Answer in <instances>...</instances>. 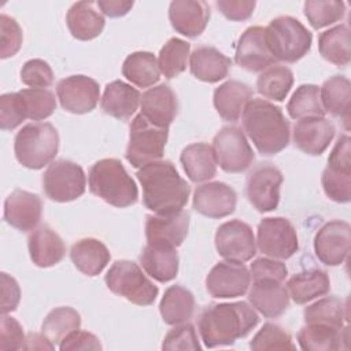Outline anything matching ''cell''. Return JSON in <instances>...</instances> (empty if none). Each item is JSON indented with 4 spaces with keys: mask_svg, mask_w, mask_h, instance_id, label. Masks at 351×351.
Returning a JSON list of instances; mask_svg holds the SVG:
<instances>
[{
    "mask_svg": "<svg viewBox=\"0 0 351 351\" xmlns=\"http://www.w3.org/2000/svg\"><path fill=\"white\" fill-rule=\"evenodd\" d=\"M259 322L255 308L245 302L211 303L197 318V329L207 348L232 346Z\"/></svg>",
    "mask_w": 351,
    "mask_h": 351,
    "instance_id": "1",
    "label": "cell"
},
{
    "mask_svg": "<svg viewBox=\"0 0 351 351\" xmlns=\"http://www.w3.org/2000/svg\"><path fill=\"white\" fill-rule=\"evenodd\" d=\"M143 188V203L155 214L181 211L188 203L191 186L170 160H155L136 173Z\"/></svg>",
    "mask_w": 351,
    "mask_h": 351,
    "instance_id": "2",
    "label": "cell"
},
{
    "mask_svg": "<svg viewBox=\"0 0 351 351\" xmlns=\"http://www.w3.org/2000/svg\"><path fill=\"white\" fill-rule=\"evenodd\" d=\"M243 129L259 154L270 156L289 144V121L282 110L263 99H251L241 114Z\"/></svg>",
    "mask_w": 351,
    "mask_h": 351,
    "instance_id": "3",
    "label": "cell"
},
{
    "mask_svg": "<svg viewBox=\"0 0 351 351\" xmlns=\"http://www.w3.org/2000/svg\"><path fill=\"white\" fill-rule=\"evenodd\" d=\"M89 191L114 207H129L138 200V189L122 162L115 158L100 159L89 169Z\"/></svg>",
    "mask_w": 351,
    "mask_h": 351,
    "instance_id": "4",
    "label": "cell"
},
{
    "mask_svg": "<svg viewBox=\"0 0 351 351\" xmlns=\"http://www.w3.org/2000/svg\"><path fill=\"white\" fill-rule=\"evenodd\" d=\"M59 149V134L48 122L25 125L14 138L16 160L32 170L43 169L52 163Z\"/></svg>",
    "mask_w": 351,
    "mask_h": 351,
    "instance_id": "5",
    "label": "cell"
},
{
    "mask_svg": "<svg viewBox=\"0 0 351 351\" xmlns=\"http://www.w3.org/2000/svg\"><path fill=\"white\" fill-rule=\"evenodd\" d=\"M267 47L276 60L295 63L311 48L313 34L293 16H277L265 27Z\"/></svg>",
    "mask_w": 351,
    "mask_h": 351,
    "instance_id": "6",
    "label": "cell"
},
{
    "mask_svg": "<svg viewBox=\"0 0 351 351\" xmlns=\"http://www.w3.org/2000/svg\"><path fill=\"white\" fill-rule=\"evenodd\" d=\"M107 288L118 296L137 306H149L155 302L159 289L132 261H115L104 277Z\"/></svg>",
    "mask_w": 351,
    "mask_h": 351,
    "instance_id": "7",
    "label": "cell"
},
{
    "mask_svg": "<svg viewBox=\"0 0 351 351\" xmlns=\"http://www.w3.org/2000/svg\"><path fill=\"white\" fill-rule=\"evenodd\" d=\"M169 137V129L149 123L141 114H137L130 122L129 143L125 158L136 169L151 162L160 160Z\"/></svg>",
    "mask_w": 351,
    "mask_h": 351,
    "instance_id": "8",
    "label": "cell"
},
{
    "mask_svg": "<svg viewBox=\"0 0 351 351\" xmlns=\"http://www.w3.org/2000/svg\"><path fill=\"white\" fill-rule=\"evenodd\" d=\"M86 188L82 167L71 160L59 159L48 165L43 176V189L48 199L66 203L78 199Z\"/></svg>",
    "mask_w": 351,
    "mask_h": 351,
    "instance_id": "9",
    "label": "cell"
},
{
    "mask_svg": "<svg viewBox=\"0 0 351 351\" xmlns=\"http://www.w3.org/2000/svg\"><path fill=\"white\" fill-rule=\"evenodd\" d=\"M217 163L226 173H243L254 162V151L239 126H223L213 140Z\"/></svg>",
    "mask_w": 351,
    "mask_h": 351,
    "instance_id": "10",
    "label": "cell"
},
{
    "mask_svg": "<svg viewBox=\"0 0 351 351\" xmlns=\"http://www.w3.org/2000/svg\"><path fill=\"white\" fill-rule=\"evenodd\" d=\"M256 245L266 256L288 259L299 250L296 229L287 218H263L256 229Z\"/></svg>",
    "mask_w": 351,
    "mask_h": 351,
    "instance_id": "11",
    "label": "cell"
},
{
    "mask_svg": "<svg viewBox=\"0 0 351 351\" xmlns=\"http://www.w3.org/2000/svg\"><path fill=\"white\" fill-rule=\"evenodd\" d=\"M282 180V173L274 165H256L245 180V193L254 208L259 213L276 210L280 203V186Z\"/></svg>",
    "mask_w": 351,
    "mask_h": 351,
    "instance_id": "12",
    "label": "cell"
},
{
    "mask_svg": "<svg viewBox=\"0 0 351 351\" xmlns=\"http://www.w3.org/2000/svg\"><path fill=\"white\" fill-rule=\"evenodd\" d=\"M215 248L229 262L244 263L256 254V241L251 226L240 219H232L219 225L215 233Z\"/></svg>",
    "mask_w": 351,
    "mask_h": 351,
    "instance_id": "13",
    "label": "cell"
},
{
    "mask_svg": "<svg viewBox=\"0 0 351 351\" xmlns=\"http://www.w3.org/2000/svg\"><path fill=\"white\" fill-rule=\"evenodd\" d=\"M350 247L351 226L346 221H329L315 233L314 252L326 266L341 265L348 256Z\"/></svg>",
    "mask_w": 351,
    "mask_h": 351,
    "instance_id": "14",
    "label": "cell"
},
{
    "mask_svg": "<svg viewBox=\"0 0 351 351\" xmlns=\"http://www.w3.org/2000/svg\"><path fill=\"white\" fill-rule=\"evenodd\" d=\"M56 96L63 110L73 114H86L97 106L100 86L88 75H70L58 82Z\"/></svg>",
    "mask_w": 351,
    "mask_h": 351,
    "instance_id": "15",
    "label": "cell"
},
{
    "mask_svg": "<svg viewBox=\"0 0 351 351\" xmlns=\"http://www.w3.org/2000/svg\"><path fill=\"white\" fill-rule=\"evenodd\" d=\"M251 285V273L243 263L218 262L206 277L207 292L217 299L243 296Z\"/></svg>",
    "mask_w": 351,
    "mask_h": 351,
    "instance_id": "16",
    "label": "cell"
},
{
    "mask_svg": "<svg viewBox=\"0 0 351 351\" xmlns=\"http://www.w3.org/2000/svg\"><path fill=\"white\" fill-rule=\"evenodd\" d=\"M189 213L181 210L173 214H155L145 218V239L149 245L177 248L189 230Z\"/></svg>",
    "mask_w": 351,
    "mask_h": 351,
    "instance_id": "17",
    "label": "cell"
},
{
    "mask_svg": "<svg viewBox=\"0 0 351 351\" xmlns=\"http://www.w3.org/2000/svg\"><path fill=\"white\" fill-rule=\"evenodd\" d=\"M234 62L251 73L263 71L274 64L276 59L267 47L265 27L251 26L244 30L236 45Z\"/></svg>",
    "mask_w": 351,
    "mask_h": 351,
    "instance_id": "18",
    "label": "cell"
},
{
    "mask_svg": "<svg viewBox=\"0 0 351 351\" xmlns=\"http://www.w3.org/2000/svg\"><path fill=\"white\" fill-rule=\"evenodd\" d=\"M237 195L225 182L213 181L199 185L193 192V208L208 218H223L234 213Z\"/></svg>",
    "mask_w": 351,
    "mask_h": 351,
    "instance_id": "19",
    "label": "cell"
},
{
    "mask_svg": "<svg viewBox=\"0 0 351 351\" xmlns=\"http://www.w3.org/2000/svg\"><path fill=\"white\" fill-rule=\"evenodd\" d=\"M43 203L38 195L15 189L4 202V221L19 232H33L41 221Z\"/></svg>",
    "mask_w": 351,
    "mask_h": 351,
    "instance_id": "20",
    "label": "cell"
},
{
    "mask_svg": "<svg viewBox=\"0 0 351 351\" xmlns=\"http://www.w3.org/2000/svg\"><path fill=\"white\" fill-rule=\"evenodd\" d=\"M336 133L335 125L325 117L299 119L292 132L293 144L302 152L319 156L329 147Z\"/></svg>",
    "mask_w": 351,
    "mask_h": 351,
    "instance_id": "21",
    "label": "cell"
},
{
    "mask_svg": "<svg viewBox=\"0 0 351 351\" xmlns=\"http://www.w3.org/2000/svg\"><path fill=\"white\" fill-rule=\"evenodd\" d=\"M173 29L189 38L200 36L210 19V7L202 0H174L169 5Z\"/></svg>",
    "mask_w": 351,
    "mask_h": 351,
    "instance_id": "22",
    "label": "cell"
},
{
    "mask_svg": "<svg viewBox=\"0 0 351 351\" xmlns=\"http://www.w3.org/2000/svg\"><path fill=\"white\" fill-rule=\"evenodd\" d=\"M141 115L152 125L169 129L178 112V101L173 89L159 84L147 89L140 99Z\"/></svg>",
    "mask_w": 351,
    "mask_h": 351,
    "instance_id": "23",
    "label": "cell"
},
{
    "mask_svg": "<svg viewBox=\"0 0 351 351\" xmlns=\"http://www.w3.org/2000/svg\"><path fill=\"white\" fill-rule=\"evenodd\" d=\"M251 306L266 318H277L289 306V293L282 281L271 278L254 280L248 292Z\"/></svg>",
    "mask_w": 351,
    "mask_h": 351,
    "instance_id": "24",
    "label": "cell"
},
{
    "mask_svg": "<svg viewBox=\"0 0 351 351\" xmlns=\"http://www.w3.org/2000/svg\"><path fill=\"white\" fill-rule=\"evenodd\" d=\"M30 259L38 267H49L59 263L66 255L62 237L48 225L36 228L27 239Z\"/></svg>",
    "mask_w": 351,
    "mask_h": 351,
    "instance_id": "25",
    "label": "cell"
},
{
    "mask_svg": "<svg viewBox=\"0 0 351 351\" xmlns=\"http://www.w3.org/2000/svg\"><path fill=\"white\" fill-rule=\"evenodd\" d=\"M252 89L237 80H228L221 84L213 95V103L223 121L236 122L241 117L245 104L254 99Z\"/></svg>",
    "mask_w": 351,
    "mask_h": 351,
    "instance_id": "26",
    "label": "cell"
},
{
    "mask_svg": "<svg viewBox=\"0 0 351 351\" xmlns=\"http://www.w3.org/2000/svg\"><path fill=\"white\" fill-rule=\"evenodd\" d=\"M140 99L141 95L136 88L121 80H115L106 85L100 99V107L104 114L126 121L136 112Z\"/></svg>",
    "mask_w": 351,
    "mask_h": 351,
    "instance_id": "27",
    "label": "cell"
},
{
    "mask_svg": "<svg viewBox=\"0 0 351 351\" xmlns=\"http://www.w3.org/2000/svg\"><path fill=\"white\" fill-rule=\"evenodd\" d=\"M232 66L230 58L214 47H197L189 55L191 73L200 81L214 84L223 80Z\"/></svg>",
    "mask_w": 351,
    "mask_h": 351,
    "instance_id": "28",
    "label": "cell"
},
{
    "mask_svg": "<svg viewBox=\"0 0 351 351\" xmlns=\"http://www.w3.org/2000/svg\"><path fill=\"white\" fill-rule=\"evenodd\" d=\"M66 23L74 38L88 41L100 36L106 19L103 14L96 10V3L77 1L69 8Z\"/></svg>",
    "mask_w": 351,
    "mask_h": 351,
    "instance_id": "29",
    "label": "cell"
},
{
    "mask_svg": "<svg viewBox=\"0 0 351 351\" xmlns=\"http://www.w3.org/2000/svg\"><path fill=\"white\" fill-rule=\"evenodd\" d=\"M140 265L151 278L167 282L177 277L180 258L173 247L147 244L140 255Z\"/></svg>",
    "mask_w": 351,
    "mask_h": 351,
    "instance_id": "30",
    "label": "cell"
},
{
    "mask_svg": "<svg viewBox=\"0 0 351 351\" xmlns=\"http://www.w3.org/2000/svg\"><path fill=\"white\" fill-rule=\"evenodd\" d=\"M184 171L192 182L211 180L217 174V158L213 145L193 143L186 145L180 156Z\"/></svg>",
    "mask_w": 351,
    "mask_h": 351,
    "instance_id": "31",
    "label": "cell"
},
{
    "mask_svg": "<svg viewBox=\"0 0 351 351\" xmlns=\"http://www.w3.org/2000/svg\"><path fill=\"white\" fill-rule=\"evenodd\" d=\"M70 258L81 273L95 277L103 271L110 262L111 255L108 248L100 240L85 237L71 245Z\"/></svg>",
    "mask_w": 351,
    "mask_h": 351,
    "instance_id": "32",
    "label": "cell"
},
{
    "mask_svg": "<svg viewBox=\"0 0 351 351\" xmlns=\"http://www.w3.org/2000/svg\"><path fill=\"white\" fill-rule=\"evenodd\" d=\"M287 289L295 303L304 304L326 295L330 291V280L326 271L308 269L293 274L287 282Z\"/></svg>",
    "mask_w": 351,
    "mask_h": 351,
    "instance_id": "33",
    "label": "cell"
},
{
    "mask_svg": "<svg viewBox=\"0 0 351 351\" xmlns=\"http://www.w3.org/2000/svg\"><path fill=\"white\" fill-rule=\"evenodd\" d=\"M195 306V298L189 289L181 285H171L165 291L159 303V311L165 324L178 325L192 318Z\"/></svg>",
    "mask_w": 351,
    "mask_h": 351,
    "instance_id": "34",
    "label": "cell"
},
{
    "mask_svg": "<svg viewBox=\"0 0 351 351\" xmlns=\"http://www.w3.org/2000/svg\"><path fill=\"white\" fill-rule=\"evenodd\" d=\"M347 329H335L321 324H307L296 335L298 343L304 351H336L347 341Z\"/></svg>",
    "mask_w": 351,
    "mask_h": 351,
    "instance_id": "35",
    "label": "cell"
},
{
    "mask_svg": "<svg viewBox=\"0 0 351 351\" xmlns=\"http://www.w3.org/2000/svg\"><path fill=\"white\" fill-rule=\"evenodd\" d=\"M321 104L325 112L333 117H340L346 122L348 129L350 121V99H351V84L344 75H333L326 80L319 88Z\"/></svg>",
    "mask_w": 351,
    "mask_h": 351,
    "instance_id": "36",
    "label": "cell"
},
{
    "mask_svg": "<svg viewBox=\"0 0 351 351\" xmlns=\"http://www.w3.org/2000/svg\"><path fill=\"white\" fill-rule=\"evenodd\" d=\"M318 51L321 56L335 66H347L351 60L350 29L347 25H336L318 37Z\"/></svg>",
    "mask_w": 351,
    "mask_h": 351,
    "instance_id": "37",
    "label": "cell"
},
{
    "mask_svg": "<svg viewBox=\"0 0 351 351\" xmlns=\"http://www.w3.org/2000/svg\"><path fill=\"white\" fill-rule=\"evenodd\" d=\"M122 75L138 88L152 86L160 78L158 59L152 52H133L123 60Z\"/></svg>",
    "mask_w": 351,
    "mask_h": 351,
    "instance_id": "38",
    "label": "cell"
},
{
    "mask_svg": "<svg viewBox=\"0 0 351 351\" xmlns=\"http://www.w3.org/2000/svg\"><path fill=\"white\" fill-rule=\"evenodd\" d=\"M293 85V74L291 69L281 64H273L261 71L256 80V90L265 99L282 101L288 96Z\"/></svg>",
    "mask_w": 351,
    "mask_h": 351,
    "instance_id": "39",
    "label": "cell"
},
{
    "mask_svg": "<svg viewBox=\"0 0 351 351\" xmlns=\"http://www.w3.org/2000/svg\"><path fill=\"white\" fill-rule=\"evenodd\" d=\"M306 324H321L335 329H343L347 319L346 306L336 296H326L308 304L303 310Z\"/></svg>",
    "mask_w": 351,
    "mask_h": 351,
    "instance_id": "40",
    "label": "cell"
},
{
    "mask_svg": "<svg viewBox=\"0 0 351 351\" xmlns=\"http://www.w3.org/2000/svg\"><path fill=\"white\" fill-rule=\"evenodd\" d=\"M81 315L77 310L69 306H62L51 310L43 321L41 332L55 344L60 343L69 333L80 329Z\"/></svg>",
    "mask_w": 351,
    "mask_h": 351,
    "instance_id": "41",
    "label": "cell"
},
{
    "mask_svg": "<svg viewBox=\"0 0 351 351\" xmlns=\"http://www.w3.org/2000/svg\"><path fill=\"white\" fill-rule=\"evenodd\" d=\"M288 115L292 119L310 117H324L325 111L321 104L319 88L314 84H303L296 88L287 104Z\"/></svg>",
    "mask_w": 351,
    "mask_h": 351,
    "instance_id": "42",
    "label": "cell"
},
{
    "mask_svg": "<svg viewBox=\"0 0 351 351\" xmlns=\"http://www.w3.org/2000/svg\"><path fill=\"white\" fill-rule=\"evenodd\" d=\"M189 51V43L178 37H171L159 51L158 64L160 74H163L167 80L180 75L186 69Z\"/></svg>",
    "mask_w": 351,
    "mask_h": 351,
    "instance_id": "43",
    "label": "cell"
},
{
    "mask_svg": "<svg viewBox=\"0 0 351 351\" xmlns=\"http://www.w3.org/2000/svg\"><path fill=\"white\" fill-rule=\"evenodd\" d=\"M304 15L314 29H322L339 22L346 14V3L335 0H307Z\"/></svg>",
    "mask_w": 351,
    "mask_h": 351,
    "instance_id": "44",
    "label": "cell"
},
{
    "mask_svg": "<svg viewBox=\"0 0 351 351\" xmlns=\"http://www.w3.org/2000/svg\"><path fill=\"white\" fill-rule=\"evenodd\" d=\"M23 97L27 119L43 121L51 117L56 108L55 95L45 88H27L19 90Z\"/></svg>",
    "mask_w": 351,
    "mask_h": 351,
    "instance_id": "45",
    "label": "cell"
},
{
    "mask_svg": "<svg viewBox=\"0 0 351 351\" xmlns=\"http://www.w3.org/2000/svg\"><path fill=\"white\" fill-rule=\"evenodd\" d=\"M254 351H269V350H295L296 346L292 343L291 335L277 324L266 322L252 337L250 343Z\"/></svg>",
    "mask_w": 351,
    "mask_h": 351,
    "instance_id": "46",
    "label": "cell"
},
{
    "mask_svg": "<svg viewBox=\"0 0 351 351\" xmlns=\"http://www.w3.org/2000/svg\"><path fill=\"white\" fill-rule=\"evenodd\" d=\"M325 195L336 203H348L351 200V171L325 167L321 177Z\"/></svg>",
    "mask_w": 351,
    "mask_h": 351,
    "instance_id": "47",
    "label": "cell"
},
{
    "mask_svg": "<svg viewBox=\"0 0 351 351\" xmlns=\"http://www.w3.org/2000/svg\"><path fill=\"white\" fill-rule=\"evenodd\" d=\"M27 119L23 97L19 92L4 93L0 97V128L12 130Z\"/></svg>",
    "mask_w": 351,
    "mask_h": 351,
    "instance_id": "48",
    "label": "cell"
},
{
    "mask_svg": "<svg viewBox=\"0 0 351 351\" xmlns=\"http://www.w3.org/2000/svg\"><path fill=\"white\" fill-rule=\"evenodd\" d=\"M22 29L18 22L5 15H0V58L7 59L14 56L22 45Z\"/></svg>",
    "mask_w": 351,
    "mask_h": 351,
    "instance_id": "49",
    "label": "cell"
},
{
    "mask_svg": "<svg viewBox=\"0 0 351 351\" xmlns=\"http://www.w3.org/2000/svg\"><path fill=\"white\" fill-rule=\"evenodd\" d=\"M202 346L193 325L184 322L176 325L163 339L162 350H200Z\"/></svg>",
    "mask_w": 351,
    "mask_h": 351,
    "instance_id": "50",
    "label": "cell"
},
{
    "mask_svg": "<svg viewBox=\"0 0 351 351\" xmlns=\"http://www.w3.org/2000/svg\"><path fill=\"white\" fill-rule=\"evenodd\" d=\"M21 81L30 88H48L53 82V71L43 59H30L21 69Z\"/></svg>",
    "mask_w": 351,
    "mask_h": 351,
    "instance_id": "51",
    "label": "cell"
},
{
    "mask_svg": "<svg viewBox=\"0 0 351 351\" xmlns=\"http://www.w3.org/2000/svg\"><path fill=\"white\" fill-rule=\"evenodd\" d=\"M25 333L22 325L12 317L1 314L0 318V351H16L23 347Z\"/></svg>",
    "mask_w": 351,
    "mask_h": 351,
    "instance_id": "52",
    "label": "cell"
},
{
    "mask_svg": "<svg viewBox=\"0 0 351 351\" xmlns=\"http://www.w3.org/2000/svg\"><path fill=\"white\" fill-rule=\"evenodd\" d=\"M250 273L252 280L259 278H271L277 281H284L288 274L285 263L276 261L274 258H258L251 263Z\"/></svg>",
    "mask_w": 351,
    "mask_h": 351,
    "instance_id": "53",
    "label": "cell"
},
{
    "mask_svg": "<svg viewBox=\"0 0 351 351\" xmlns=\"http://www.w3.org/2000/svg\"><path fill=\"white\" fill-rule=\"evenodd\" d=\"M62 351H78V350H101V344L97 336L86 330H73L60 343Z\"/></svg>",
    "mask_w": 351,
    "mask_h": 351,
    "instance_id": "54",
    "label": "cell"
},
{
    "mask_svg": "<svg viewBox=\"0 0 351 351\" xmlns=\"http://www.w3.org/2000/svg\"><path fill=\"white\" fill-rule=\"evenodd\" d=\"M328 166L336 170L351 171V140L347 133L339 136L329 154Z\"/></svg>",
    "mask_w": 351,
    "mask_h": 351,
    "instance_id": "55",
    "label": "cell"
},
{
    "mask_svg": "<svg viewBox=\"0 0 351 351\" xmlns=\"http://www.w3.org/2000/svg\"><path fill=\"white\" fill-rule=\"evenodd\" d=\"M221 14L229 21H245L254 14L256 3L254 0H218Z\"/></svg>",
    "mask_w": 351,
    "mask_h": 351,
    "instance_id": "56",
    "label": "cell"
},
{
    "mask_svg": "<svg viewBox=\"0 0 351 351\" xmlns=\"http://www.w3.org/2000/svg\"><path fill=\"white\" fill-rule=\"evenodd\" d=\"M0 289H1V314H8L16 310L21 300V288L18 281L7 273L0 274Z\"/></svg>",
    "mask_w": 351,
    "mask_h": 351,
    "instance_id": "57",
    "label": "cell"
},
{
    "mask_svg": "<svg viewBox=\"0 0 351 351\" xmlns=\"http://www.w3.org/2000/svg\"><path fill=\"white\" fill-rule=\"evenodd\" d=\"M133 1H123V0H99L96 5L99 7L100 12L110 18H119L126 15L132 7Z\"/></svg>",
    "mask_w": 351,
    "mask_h": 351,
    "instance_id": "58",
    "label": "cell"
},
{
    "mask_svg": "<svg viewBox=\"0 0 351 351\" xmlns=\"http://www.w3.org/2000/svg\"><path fill=\"white\" fill-rule=\"evenodd\" d=\"M53 348H55V344L43 332L29 333L25 337V343L22 347V350H53Z\"/></svg>",
    "mask_w": 351,
    "mask_h": 351,
    "instance_id": "59",
    "label": "cell"
}]
</instances>
